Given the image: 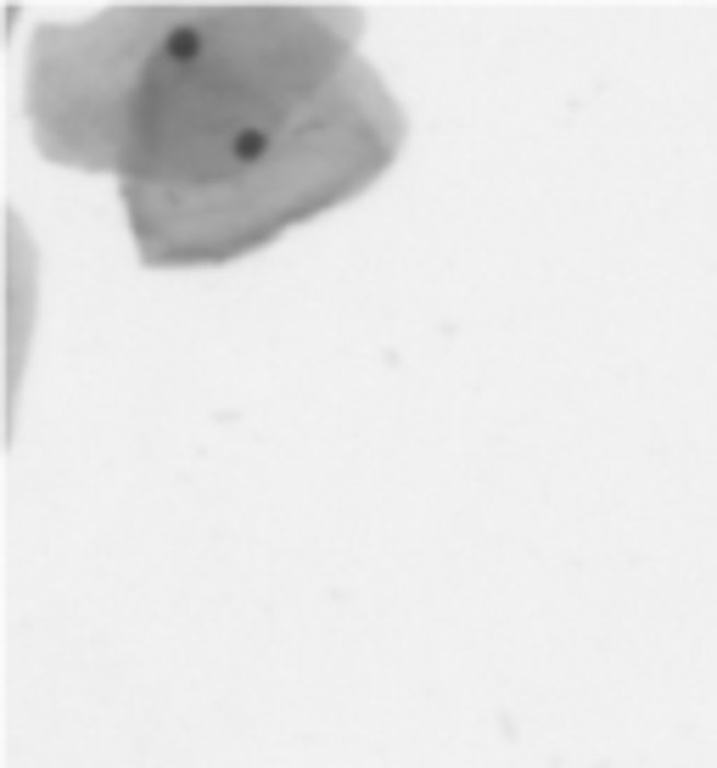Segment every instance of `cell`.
Instances as JSON below:
<instances>
[{
    "label": "cell",
    "mask_w": 717,
    "mask_h": 768,
    "mask_svg": "<svg viewBox=\"0 0 717 768\" xmlns=\"http://www.w3.org/2000/svg\"><path fill=\"white\" fill-rule=\"evenodd\" d=\"M230 147H235V158H242V163H258V158L269 152V135H264V129H242Z\"/></svg>",
    "instance_id": "6da1fadb"
},
{
    "label": "cell",
    "mask_w": 717,
    "mask_h": 768,
    "mask_svg": "<svg viewBox=\"0 0 717 768\" xmlns=\"http://www.w3.org/2000/svg\"><path fill=\"white\" fill-rule=\"evenodd\" d=\"M197 51H203V34H190V28L169 34V57H174V62H190V57H197Z\"/></svg>",
    "instance_id": "7a4b0ae2"
}]
</instances>
